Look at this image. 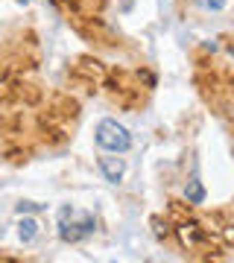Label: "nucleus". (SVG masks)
<instances>
[{
	"mask_svg": "<svg viewBox=\"0 0 234 263\" xmlns=\"http://www.w3.org/2000/svg\"><path fill=\"white\" fill-rule=\"evenodd\" d=\"M202 3H205V6H208V9H223V6H225V3H228V0H202Z\"/></svg>",
	"mask_w": 234,
	"mask_h": 263,
	"instance_id": "nucleus-8",
	"label": "nucleus"
},
{
	"mask_svg": "<svg viewBox=\"0 0 234 263\" xmlns=\"http://www.w3.org/2000/svg\"><path fill=\"white\" fill-rule=\"evenodd\" d=\"M94 228H97V219L88 211H76L70 205L59 211V237L65 243H79L88 234H94Z\"/></svg>",
	"mask_w": 234,
	"mask_h": 263,
	"instance_id": "nucleus-1",
	"label": "nucleus"
},
{
	"mask_svg": "<svg viewBox=\"0 0 234 263\" xmlns=\"http://www.w3.org/2000/svg\"><path fill=\"white\" fill-rule=\"evenodd\" d=\"M47 205H38V202H18V216H24V214H32V211H44Z\"/></svg>",
	"mask_w": 234,
	"mask_h": 263,
	"instance_id": "nucleus-7",
	"label": "nucleus"
},
{
	"mask_svg": "<svg viewBox=\"0 0 234 263\" xmlns=\"http://www.w3.org/2000/svg\"><path fill=\"white\" fill-rule=\"evenodd\" d=\"M178 237H182V243L185 246H196L205 234H202V228H199L196 222H185V226L178 228Z\"/></svg>",
	"mask_w": 234,
	"mask_h": 263,
	"instance_id": "nucleus-5",
	"label": "nucleus"
},
{
	"mask_svg": "<svg viewBox=\"0 0 234 263\" xmlns=\"http://www.w3.org/2000/svg\"><path fill=\"white\" fill-rule=\"evenodd\" d=\"M185 196H187V202H190V205H202V202H205V187H202V181H199V179L187 181Z\"/></svg>",
	"mask_w": 234,
	"mask_h": 263,
	"instance_id": "nucleus-6",
	"label": "nucleus"
},
{
	"mask_svg": "<svg viewBox=\"0 0 234 263\" xmlns=\"http://www.w3.org/2000/svg\"><path fill=\"white\" fill-rule=\"evenodd\" d=\"M18 3H29V0H18Z\"/></svg>",
	"mask_w": 234,
	"mask_h": 263,
	"instance_id": "nucleus-9",
	"label": "nucleus"
},
{
	"mask_svg": "<svg viewBox=\"0 0 234 263\" xmlns=\"http://www.w3.org/2000/svg\"><path fill=\"white\" fill-rule=\"evenodd\" d=\"M38 234H41V226H38L35 219L24 216V219L18 222V237H21V243H32Z\"/></svg>",
	"mask_w": 234,
	"mask_h": 263,
	"instance_id": "nucleus-4",
	"label": "nucleus"
},
{
	"mask_svg": "<svg viewBox=\"0 0 234 263\" xmlns=\"http://www.w3.org/2000/svg\"><path fill=\"white\" fill-rule=\"evenodd\" d=\"M100 173H103L105 181L117 184V181L126 176V161L117 158V152H112V155H103V158H100Z\"/></svg>",
	"mask_w": 234,
	"mask_h": 263,
	"instance_id": "nucleus-3",
	"label": "nucleus"
},
{
	"mask_svg": "<svg viewBox=\"0 0 234 263\" xmlns=\"http://www.w3.org/2000/svg\"><path fill=\"white\" fill-rule=\"evenodd\" d=\"M94 141H97V146H100V149L117 152V155H123V152L132 149V135H129V129H126L123 123L112 120V117H105V120L97 123Z\"/></svg>",
	"mask_w": 234,
	"mask_h": 263,
	"instance_id": "nucleus-2",
	"label": "nucleus"
}]
</instances>
